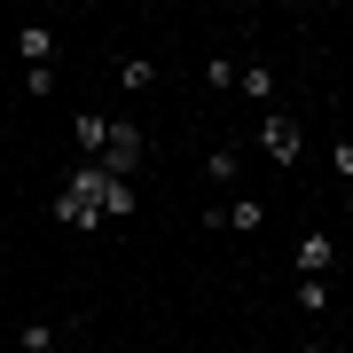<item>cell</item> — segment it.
I'll list each match as a JSON object with an SVG mask.
<instances>
[{"mask_svg":"<svg viewBox=\"0 0 353 353\" xmlns=\"http://www.w3.org/2000/svg\"><path fill=\"white\" fill-rule=\"evenodd\" d=\"M204 220H212V228H236V236H259V228H267V204L259 196H236V204H220V212H204Z\"/></svg>","mask_w":353,"mask_h":353,"instance_id":"3957f363","label":"cell"},{"mask_svg":"<svg viewBox=\"0 0 353 353\" xmlns=\"http://www.w3.org/2000/svg\"><path fill=\"white\" fill-rule=\"evenodd\" d=\"M55 220H63V228H79V236H94V228H102L94 196H79V189H55Z\"/></svg>","mask_w":353,"mask_h":353,"instance_id":"277c9868","label":"cell"},{"mask_svg":"<svg viewBox=\"0 0 353 353\" xmlns=\"http://www.w3.org/2000/svg\"><path fill=\"white\" fill-rule=\"evenodd\" d=\"M299 150H306V126L275 110V118L259 126V157H267V165H299Z\"/></svg>","mask_w":353,"mask_h":353,"instance_id":"7a4b0ae2","label":"cell"},{"mask_svg":"<svg viewBox=\"0 0 353 353\" xmlns=\"http://www.w3.org/2000/svg\"><path fill=\"white\" fill-rule=\"evenodd\" d=\"M236 71H243V63H228V55H212V63H204V87H236Z\"/></svg>","mask_w":353,"mask_h":353,"instance_id":"5bb4252c","label":"cell"},{"mask_svg":"<svg viewBox=\"0 0 353 353\" xmlns=\"http://www.w3.org/2000/svg\"><path fill=\"white\" fill-rule=\"evenodd\" d=\"M55 338H63L55 322H24L16 330V353H55Z\"/></svg>","mask_w":353,"mask_h":353,"instance_id":"9c48e42d","label":"cell"},{"mask_svg":"<svg viewBox=\"0 0 353 353\" xmlns=\"http://www.w3.org/2000/svg\"><path fill=\"white\" fill-rule=\"evenodd\" d=\"M299 306H306V314H330V283L306 275V283H299Z\"/></svg>","mask_w":353,"mask_h":353,"instance_id":"7c38bea8","label":"cell"},{"mask_svg":"<svg viewBox=\"0 0 353 353\" xmlns=\"http://www.w3.org/2000/svg\"><path fill=\"white\" fill-rule=\"evenodd\" d=\"M236 87L252 94V102H267V94H275V71H267V63H243V71H236Z\"/></svg>","mask_w":353,"mask_h":353,"instance_id":"30bf717a","label":"cell"},{"mask_svg":"<svg viewBox=\"0 0 353 353\" xmlns=\"http://www.w3.org/2000/svg\"><path fill=\"white\" fill-rule=\"evenodd\" d=\"M204 173H212V181H236V173H243V150H212V157H204Z\"/></svg>","mask_w":353,"mask_h":353,"instance_id":"4fadbf2b","label":"cell"},{"mask_svg":"<svg viewBox=\"0 0 353 353\" xmlns=\"http://www.w3.org/2000/svg\"><path fill=\"white\" fill-rule=\"evenodd\" d=\"M330 259H338V243H330L322 228H306L299 236V275H330Z\"/></svg>","mask_w":353,"mask_h":353,"instance_id":"8992f818","label":"cell"},{"mask_svg":"<svg viewBox=\"0 0 353 353\" xmlns=\"http://www.w3.org/2000/svg\"><path fill=\"white\" fill-rule=\"evenodd\" d=\"M94 204H102V220H126L134 212V181H110V173H102V196Z\"/></svg>","mask_w":353,"mask_h":353,"instance_id":"ba28073f","label":"cell"},{"mask_svg":"<svg viewBox=\"0 0 353 353\" xmlns=\"http://www.w3.org/2000/svg\"><path fill=\"white\" fill-rule=\"evenodd\" d=\"M299 353H314V345H299Z\"/></svg>","mask_w":353,"mask_h":353,"instance_id":"2e32d148","label":"cell"},{"mask_svg":"<svg viewBox=\"0 0 353 353\" xmlns=\"http://www.w3.org/2000/svg\"><path fill=\"white\" fill-rule=\"evenodd\" d=\"M338 173H345V189H353V141H338Z\"/></svg>","mask_w":353,"mask_h":353,"instance_id":"9a60e30c","label":"cell"},{"mask_svg":"<svg viewBox=\"0 0 353 353\" xmlns=\"http://www.w3.org/2000/svg\"><path fill=\"white\" fill-rule=\"evenodd\" d=\"M141 157H150V134H141L134 118H110V141H102V157H94V165H102L110 181H134V165H141Z\"/></svg>","mask_w":353,"mask_h":353,"instance_id":"6da1fadb","label":"cell"},{"mask_svg":"<svg viewBox=\"0 0 353 353\" xmlns=\"http://www.w3.org/2000/svg\"><path fill=\"white\" fill-rule=\"evenodd\" d=\"M16 55H24V71L55 63V24H24V32H16Z\"/></svg>","mask_w":353,"mask_h":353,"instance_id":"5b68a950","label":"cell"},{"mask_svg":"<svg viewBox=\"0 0 353 353\" xmlns=\"http://www.w3.org/2000/svg\"><path fill=\"white\" fill-rule=\"evenodd\" d=\"M71 141L102 157V141H110V118H102V110H79V118H71Z\"/></svg>","mask_w":353,"mask_h":353,"instance_id":"52a82bcc","label":"cell"},{"mask_svg":"<svg viewBox=\"0 0 353 353\" xmlns=\"http://www.w3.org/2000/svg\"><path fill=\"white\" fill-rule=\"evenodd\" d=\"M118 79H126V87H157V63H150V55H126V63H118Z\"/></svg>","mask_w":353,"mask_h":353,"instance_id":"8fae6325","label":"cell"}]
</instances>
